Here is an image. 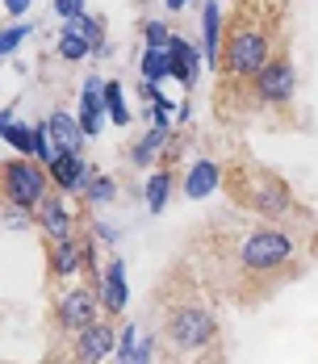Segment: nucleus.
<instances>
[{
    "label": "nucleus",
    "mask_w": 318,
    "mask_h": 364,
    "mask_svg": "<svg viewBox=\"0 0 318 364\" xmlns=\"http://www.w3.org/2000/svg\"><path fill=\"white\" fill-rule=\"evenodd\" d=\"M289 255H293V239L281 235V230H260V235H251L248 243L239 247V259H243L248 268H255V272L281 268Z\"/></svg>",
    "instance_id": "nucleus-1"
},
{
    "label": "nucleus",
    "mask_w": 318,
    "mask_h": 364,
    "mask_svg": "<svg viewBox=\"0 0 318 364\" xmlns=\"http://www.w3.org/2000/svg\"><path fill=\"white\" fill-rule=\"evenodd\" d=\"M264 63H268V42H264V34H260V30L235 34L230 50H226V68L235 75H260Z\"/></svg>",
    "instance_id": "nucleus-2"
},
{
    "label": "nucleus",
    "mask_w": 318,
    "mask_h": 364,
    "mask_svg": "<svg viewBox=\"0 0 318 364\" xmlns=\"http://www.w3.org/2000/svg\"><path fill=\"white\" fill-rule=\"evenodd\" d=\"M168 339L176 348H201V343L213 339V318L206 310H180V314H172V323H168Z\"/></svg>",
    "instance_id": "nucleus-3"
},
{
    "label": "nucleus",
    "mask_w": 318,
    "mask_h": 364,
    "mask_svg": "<svg viewBox=\"0 0 318 364\" xmlns=\"http://www.w3.org/2000/svg\"><path fill=\"white\" fill-rule=\"evenodd\" d=\"M4 188H9V197L17 201V205H38L42 201V193H46V181H42V172L30 168V164H9L4 168Z\"/></svg>",
    "instance_id": "nucleus-4"
},
{
    "label": "nucleus",
    "mask_w": 318,
    "mask_h": 364,
    "mask_svg": "<svg viewBox=\"0 0 318 364\" xmlns=\"http://www.w3.org/2000/svg\"><path fill=\"white\" fill-rule=\"evenodd\" d=\"M255 92H260L264 101H285V97L293 92V68H289L285 59H268L264 72L255 75Z\"/></svg>",
    "instance_id": "nucleus-5"
},
{
    "label": "nucleus",
    "mask_w": 318,
    "mask_h": 364,
    "mask_svg": "<svg viewBox=\"0 0 318 364\" xmlns=\"http://www.w3.org/2000/svg\"><path fill=\"white\" fill-rule=\"evenodd\" d=\"M59 318H63V327L68 331H84L97 323V301H92V293L88 289H71L63 297V306H59Z\"/></svg>",
    "instance_id": "nucleus-6"
},
{
    "label": "nucleus",
    "mask_w": 318,
    "mask_h": 364,
    "mask_svg": "<svg viewBox=\"0 0 318 364\" xmlns=\"http://www.w3.org/2000/svg\"><path fill=\"white\" fill-rule=\"evenodd\" d=\"M109 348H113V327H105V323H92V327L80 331V348H75V356H80V364H97L109 356Z\"/></svg>",
    "instance_id": "nucleus-7"
},
{
    "label": "nucleus",
    "mask_w": 318,
    "mask_h": 364,
    "mask_svg": "<svg viewBox=\"0 0 318 364\" xmlns=\"http://www.w3.org/2000/svg\"><path fill=\"white\" fill-rule=\"evenodd\" d=\"M168 59H172V75H176L184 88H193V84H197V68H201L197 50H193L184 38H172V42H168Z\"/></svg>",
    "instance_id": "nucleus-8"
},
{
    "label": "nucleus",
    "mask_w": 318,
    "mask_h": 364,
    "mask_svg": "<svg viewBox=\"0 0 318 364\" xmlns=\"http://www.w3.org/2000/svg\"><path fill=\"white\" fill-rule=\"evenodd\" d=\"M101 113H105V84L101 80H88L84 84V97H80V130L92 134L97 122H101Z\"/></svg>",
    "instance_id": "nucleus-9"
},
{
    "label": "nucleus",
    "mask_w": 318,
    "mask_h": 364,
    "mask_svg": "<svg viewBox=\"0 0 318 364\" xmlns=\"http://www.w3.org/2000/svg\"><path fill=\"white\" fill-rule=\"evenodd\" d=\"M51 139H55V146H63L68 155H80L84 130H80V122H75L71 113H55V117H51Z\"/></svg>",
    "instance_id": "nucleus-10"
},
{
    "label": "nucleus",
    "mask_w": 318,
    "mask_h": 364,
    "mask_svg": "<svg viewBox=\"0 0 318 364\" xmlns=\"http://www.w3.org/2000/svg\"><path fill=\"white\" fill-rule=\"evenodd\" d=\"M51 176H55L59 188H75V184H88V168L80 164V155L59 151V155H55V164H51Z\"/></svg>",
    "instance_id": "nucleus-11"
},
{
    "label": "nucleus",
    "mask_w": 318,
    "mask_h": 364,
    "mask_svg": "<svg viewBox=\"0 0 318 364\" xmlns=\"http://www.w3.org/2000/svg\"><path fill=\"white\" fill-rule=\"evenodd\" d=\"M213 188H218V164L210 159H201V164H193V172H189V181H184V197H210Z\"/></svg>",
    "instance_id": "nucleus-12"
},
{
    "label": "nucleus",
    "mask_w": 318,
    "mask_h": 364,
    "mask_svg": "<svg viewBox=\"0 0 318 364\" xmlns=\"http://www.w3.org/2000/svg\"><path fill=\"white\" fill-rule=\"evenodd\" d=\"M101 297H105V310H122L126 306V268H122V259H113L105 272V285H101Z\"/></svg>",
    "instance_id": "nucleus-13"
},
{
    "label": "nucleus",
    "mask_w": 318,
    "mask_h": 364,
    "mask_svg": "<svg viewBox=\"0 0 318 364\" xmlns=\"http://www.w3.org/2000/svg\"><path fill=\"white\" fill-rule=\"evenodd\" d=\"M201 30H206V63L218 68V34H222V13H218V0L206 4L201 13Z\"/></svg>",
    "instance_id": "nucleus-14"
},
{
    "label": "nucleus",
    "mask_w": 318,
    "mask_h": 364,
    "mask_svg": "<svg viewBox=\"0 0 318 364\" xmlns=\"http://www.w3.org/2000/svg\"><path fill=\"white\" fill-rule=\"evenodd\" d=\"M142 75H147V84H159L164 75H172V59H168V50H155V46H147Z\"/></svg>",
    "instance_id": "nucleus-15"
},
{
    "label": "nucleus",
    "mask_w": 318,
    "mask_h": 364,
    "mask_svg": "<svg viewBox=\"0 0 318 364\" xmlns=\"http://www.w3.org/2000/svg\"><path fill=\"white\" fill-rule=\"evenodd\" d=\"M42 226H46L59 243H68V230H71V226H68V214L59 210V201H46V205H42Z\"/></svg>",
    "instance_id": "nucleus-16"
},
{
    "label": "nucleus",
    "mask_w": 318,
    "mask_h": 364,
    "mask_svg": "<svg viewBox=\"0 0 318 364\" xmlns=\"http://www.w3.org/2000/svg\"><path fill=\"white\" fill-rule=\"evenodd\" d=\"M63 34H75V38H84V42H88L92 50H101V26H97L92 17H84V13H80V17H71V21H68V30H63Z\"/></svg>",
    "instance_id": "nucleus-17"
},
{
    "label": "nucleus",
    "mask_w": 318,
    "mask_h": 364,
    "mask_svg": "<svg viewBox=\"0 0 318 364\" xmlns=\"http://www.w3.org/2000/svg\"><path fill=\"white\" fill-rule=\"evenodd\" d=\"M168 188H172L168 172H155V176L147 181V205H151V214H159V210H164V201H168Z\"/></svg>",
    "instance_id": "nucleus-18"
},
{
    "label": "nucleus",
    "mask_w": 318,
    "mask_h": 364,
    "mask_svg": "<svg viewBox=\"0 0 318 364\" xmlns=\"http://www.w3.org/2000/svg\"><path fill=\"white\" fill-rule=\"evenodd\" d=\"M105 113L117 122V126H126V122H130L126 101H122V84H105Z\"/></svg>",
    "instance_id": "nucleus-19"
},
{
    "label": "nucleus",
    "mask_w": 318,
    "mask_h": 364,
    "mask_svg": "<svg viewBox=\"0 0 318 364\" xmlns=\"http://www.w3.org/2000/svg\"><path fill=\"white\" fill-rule=\"evenodd\" d=\"M4 143H9V146H17V151H34V126L9 122V126H4Z\"/></svg>",
    "instance_id": "nucleus-20"
},
{
    "label": "nucleus",
    "mask_w": 318,
    "mask_h": 364,
    "mask_svg": "<svg viewBox=\"0 0 318 364\" xmlns=\"http://www.w3.org/2000/svg\"><path fill=\"white\" fill-rule=\"evenodd\" d=\"M164 139H168V130H164V126H155V130H151L139 146H134V164H147V159H151V151H159V143H164Z\"/></svg>",
    "instance_id": "nucleus-21"
},
{
    "label": "nucleus",
    "mask_w": 318,
    "mask_h": 364,
    "mask_svg": "<svg viewBox=\"0 0 318 364\" xmlns=\"http://www.w3.org/2000/svg\"><path fill=\"white\" fill-rule=\"evenodd\" d=\"M255 205H260L264 214H285V210H289V197H285L281 188H268V193L255 197Z\"/></svg>",
    "instance_id": "nucleus-22"
},
{
    "label": "nucleus",
    "mask_w": 318,
    "mask_h": 364,
    "mask_svg": "<svg viewBox=\"0 0 318 364\" xmlns=\"http://www.w3.org/2000/svg\"><path fill=\"white\" fill-rule=\"evenodd\" d=\"M55 268H59V272H75V268H80V247H75V243H59V252H55Z\"/></svg>",
    "instance_id": "nucleus-23"
},
{
    "label": "nucleus",
    "mask_w": 318,
    "mask_h": 364,
    "mask_svg": "<svg viewBox=\"0 0 318 364\" xmlns=\"http://www.w3.org/2000/svg\"><path fill=\"white\" fill-rule=\"evenodd\" d=\"M34 155L42 159V164H55V155H59V146H55V139H46V130H42V126L34 130Z\"/></svg>",
    "instance_id": "nucleus-24"
},
{
    "label": "nucleus",
    "mask_w": 318,
    "mask_h": 364,
    "mask_svg": "<svg viewBox=\"0 0 318 364\" xmlns=\"http://www.w3.org/2000/svg\"><path fill=\"white\" fill-rule=\"evenodd\" d=\"M88 50H92V46L75 34H63V42H59V55H63V59H84Z\"/></svg>",
    "instance_id": "nucleus-25"
},
{
    "label": "nucleus",
    "mask_w": 318,
    "mask_h": 364,
    "mask_svg": "<svg viewBox=\"0 0 318 364\" xmlns=\"http://www.w3.org/2000/svg\"><path fill=\"white\" fill-rule=\"evenodd\" d=\"M168 42H172V34H168V26H164V21H147V46L168 50Z\"/></svg>",
    "instance_id": "nucleus-26"
},
{
    "label": "nucleus",
    "mask_w": 318,
    "mask_h": 364,
    "mask_svg": "<svg viewBox=\"0 0 318 364\" xmlns=\"http://www.w3.org/2000/svg\"><path fill=\"white\" fill-rule=\"evenodd\" d=\"M26 34H30V26H17V30H4V34H0V55H9V50H17V46L26 42Z\"/></svg>",
    "instance_id": "nucleus-27"
},
{
    "label": "nucleus",
    "mask_w": 318,
    "mask_h": 364,
    "mask_svg": "<svg viewBox=\"0 0 318 364\" xmlns=\"http://www.w3.org/2000/svg\"><path fill=\"white\" fill-rule=\"evenodd\" d=\"M113 193H117V184L109 181V176H101V181L88 184V197H92V201H113Z\"/></svg>",
    "instance_id": "nucleus-28"
},
{
    "label": "nucleus",
    "mask_w": 318,
    "mask_h": 364,
    "mask_svg": "<svg viewBox=\"0 0 318 364\" xmlns=\"http://www.w3.org/2000/svg\"><path fill=\"white\" fill-rule=\"evenodd\" d=\"M134 348H139V335H134V327L122 331V348H117V360H134Z\"/></svg>",
    "instance_id": "nucleus-29"
},
{
    "label": "nucleus",
    "mask_w": 318,
    "mask_h": 364,
    "mask_svg": "<svg viewBox=\"0 0 318 364\" xmlns=\"http://www.w3.org/2000/svg\"><path fill=\"white\" fill-rule=\"evenodd\" d=\"M55 9L71 21V17H80V13H84V0H55Z\"/></svg>",
    "instance_id": "nucleus-30"
},
{
    "label": "nucleus",
    "mask_w": 318,
    "mask_h": 364,
    "mask_svg": "<svg viewBox=\"0 0 318 364\" xmlns=\"http://www.w3.org/2000/svg\"><path fill=\"white\" fill-rule=\"evenodd\" d=\"M130 364H151V343H139V348H134V360Z\"/></svg>",
    "instance_id": "nucleus-31"
},
{
    "label": "nucleus",
    "mask_w": 318,
    "mask_h": 364,
    "mask_svg": "<svg viewBox=\"0 0 318 364\" xmlns=\"http://www.w3.org/2000/svg\"><path fill=\"white\" fill-rule=\"evenodd\" d=\"M4 9H9V13H26V9H30V0H4Z\"/></svg>",
    "instance_id": "nucleus-32"
},
{
    "label": "nucleus",
    "mask_w": 318,
    "mask_h": 364,
    "mask_svg": "<svg viewBox=\"0 0 318 364\" xmlns=\"http://www.w3.org/2000/svg\"><path fill=\"white\" fill-rule=\"evenodd\" d=\"M4 126H9V113H0V139H4Z\"/></svg>",
    "instance_id": "nucleus-33"
},
{
    "label": "nucleus",
    "mask_w": 318,
    "mask_h": 364,
    "mask_svg": "<svg viewBox=\"0 0 318 364\" xmlns=\"http://www.w3.org/2000/svg\"><path fill=\"white\" fill-rule=\"evenodd\" d=\"M168 9H184V0H168Z\"/></svg>",
    "instance_id": "nucleus-34"
}]
</instances>
